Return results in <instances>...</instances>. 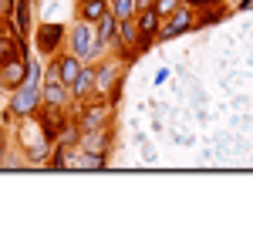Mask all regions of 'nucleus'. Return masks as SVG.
Returning a JSON list of instances; mask_svg holds the SVG:
<instances>
[{
	"mask_svg": "<svg viewBox=\"0 0 253 236\" xmlns=\"http://www.w3.org/2000/svg\"><path fill=\"white\" fill-rule=\"evenodd\" d=\"M149 3H152V0H138V7H149Z\"/></svg>",
	"mask_w": 253,
	"mask_h": 236,
	"instance_id": "nucleus-18",
	"label": "nucleus"
},
{
	"mask_svg": "<svg viewBox=\"0 0 253 236\" xmlns=\"http://www.w3.org/2000/svg\"><path fill=\"white\" fill-rule=\"evenodd\" d=\"M138 31H142V38H152V34L159 31V14H156V10H145V14H142Z\"/></svg>",
	"mask_w": 253,
	"mask_h": 236,
	"instance_id": "nucleus-10",
	"label": "nucleus"
},
{
	"mask_svg": "<svg viewBox=\"0 0 253 236\" xmlns=\"http://www.w3.org/2000/svg\"><path fill=\"white\" fill-rule=\"evenodd\" d=\"M95 75H91V71H88V68H84V71H78V78L71 81V84H68V88H71V91H75V95H84V91H91V84H95Z\"/></svg>",
	"mask_w": 253,
	"mask_h": 236,
	"instance_id": "nucleus-11",
	"label": "nucleus"
},
{
	"mask_svg": "<svg viewBox=\"0 0 253 236\" xmlns=\"http://www.w3.org/2000/svg\"><path fill=\"white\" fill-rule=\"evenodd\" d=\"M38 84L41 81H20L17 88H14V101H10V108H14V115H31L34 108H38Z\"/></svg>",
	"mask_w": 253,
	"mask_h": 236,
	"instance_id": "nucleus-1",
	"label": "nucleus"
},
{
	"mask_svg": "<svg viewBox=\"0 0 253 236\" xmlns=\"http://www.w3.org/2000/svg\"><path fill=\"white\" fill-rule=\"evenodd\" d=\"M20 138H24V145H27V149H31V152H34V156H47V142H44V138L38 135V132H34V128H24V132H20Z\"/></svg>",
	"mask_w": 253,
	"mask_h": 236,
	"instance_id": "nucleus-7",
	"label": "nucleus"
},
{
	"mask_svg": "<svg viewBox=\"0 0 253 236\" xmlns=\"http://www.w3.org/2000/svg\"><path fill=\"white\" fill-rule=\"evenodd\" d=\"M95 78H98V88H101V91H108V88H112V78H115V75H112V68H101Z\"/></svg>",
	"mask_w": 253,
	"mask_h": 236,
	"instance_id": "nucleus-15",
	"label": "nucleus"
},
{
	"mask_svg": "<svg viewBox=\"0 0 253 236\" xmlns=\"http://www.w3.org/2000/svg\"><path fill=\"white\" fill-rule=\"evenodd\" d=\"M24 78H27V61L10 58L7 64H0V84H3V88H10V91H14Z\"/></svg>",
	"mask_w": 253,
	"mask_h": 236,
	"instance_id": "nucleus-3",
	"label": "nucleus"
},
{
	"mask_svg": "<svg viewBox=\"0 0 253 236\" xmlns=\"http://www.w3.org/2000/svg\"><path fill=\"white\" fill-rule=\"evenodd\" d=\"M189 24H193V17H189V10H179V14H175V17L169 20L166 27H162V38H175V34H182V31H186Z\"/></svg>",
	"mask_w": 253,
	"mask_h": 236,
	"instance_id": "nucleus-6",
	"label": "nucleus"
},
{
	"mask_svg": "<svg viewBox=\"0 0 253 236\" xmlns=\"http://www.w3.org/2000/svg\"><path fill=\"white\" fill-rule=\"evenodd\" d=\"M78 71H81L78 58H61L58 61V75H61V81H64V84H71V81L78 78Z\"/></svg>",
	"mask_w": 253,
	"mask_h": 236,
	"instance_id": "nucleus-8",
	"label": "nucleus"
},
{
	"mask_svg": "<svg viewBox=\"0 0 253 236\" xmlns=\"http://www.w3.org/2000/svg\"><path fill=\"white\" fill-rule=\"evenodd\" d=\"M14 54H17V44H14L10 38H0V64H7Z\"/></svg>",
	"mask_w": 253,
	"mask_h": 236,
	"instance_id": "nucleus-13",
	"label": "nucleus"
},
{
	"mask_svg": "<svg viewBox=\"0 0 253 236\" xmlns=\"http://www.w3.org/2000/svg\"><path fill=\"white\" fill-rule=\"evenodd\" d=\"M115 31H118V24L112 17L105 20V24H101V31H98V44H108V40L115 38Z\"/></svg>",
	"mask_w": 253,
	"mask_h": 236,
	"instance_id": "nucleus-14",
	"label": "nucleus"
},
{
	"mask_svg": "<svg viewBox=\"0 0 253 236\" xmlns=\"http://www.w3.org/2000/svg\"><path fill=\"white\" fill-rule=\"evenodd\" d=\"M193 3H216V0H193Z\"/></svg>",
	"mask_w": 253,
	"mask_h": 236,
	"instance_id": "nucleus-19",
	"label": "nucleus"
},
{
	"mask_svg": "<svg viewBox=\"0 0 253 236\" xmlns=\"http://www.w3.org/2000/svg\"><path fill=\"white\" fill-rule=\"evenodd\" d=\"M61 38H64V31H61V24H44L38 31V47L44 54H51V51H58Z\"/></svg>",
	"mask_w": 253,
	"mask_h": 236,
	"instance_id": "nucleus-4",
	"label": "nucleus"
},
{
	"mask_svg": "<svg viewBox=\"0 0 253 236\" xmlns=\"http://www.w3.org/2000/svg\"><path fill=\"white\" fill-rule=\"evenodd\" d=\"M132 10H135V0H115V14H118V17H122V20L128 17Z\"/></svg>",
	"mask_w": 253,
	"mask_h": 236,
	"instance_id": "nucleus-16",
	"label": "nucleus"
},
{
	"mask_svg": "<svg viewBox=\"0 0 253 236\" xmlns=\"http://www.w3.org/2000/svg\"><path fill=\"white\" fill-rule=\"evenodd\" d=\"M71 44H75V58L95 54V51H91V27H88V24H78L75 34H71Z\"/></svg>",
	"mask_w": 253,
	"mask_h": 236,
	"instance_id": "nucleus-5",
	"label": "nucleus"
},
{
	"mask_svg": "<svg viewBox=\"0 0 253 236\" xmlns=\"http://www.w3.org/2000/svg\"><path fill=\"white\" fill-rule=\"evenodd\" d=\"M118 27H122V38H125V40H135V27H132V24H125V20H122Z\"/></svg>",
	"mask_w": 253,
	"mask_h": 236,
	"instance_id": "nucleus-17",
	"label": "nucleus"
},
{
	"mask_svg": "<svg viewBox=\"0 0 253 236\" xmlns=\"http://www.w3.org/2000/svg\"><path fill=\"white\" fill-rule=\"evenodd\" d=\"M105 17V0H84V20H101Z\"/></svg>",
	"mask_w": 253,
	"mask_h": 236,
	"instance_id": "nucleus-12",
	"label": "nucleus"
},
{
	"mask_svg": "<svg viewBox=\"0 0 253 236\" xmlns=\"http://www.w3.org/2000/svg\"><path fill=\"white\" fill-rule=\"evenodd\" d=\"M64 98H68V84L61 81L58 75V64L47 71V78H44V101L51 105V108H58V105H64Z\"/></svg>",
	"mask_w": 253,
	"mask_h": 236,
	"instance_id": "nucleus-2",
	"label": "nucleus"
},
{
	"mask_svg": "<svg viewBox=\"0 0 253 236\" xmlns=\"http://www.w3.org/2000/svg\"><path fill=\"white\" fill-rule=\"evenodd\" d=\"M71 165H78V169H105V156H101V152H84V156H78V162H71Z\"/></svg>",
	"mask_w": 253,
	"mask_h": 236,
	"instance_id": "nucleus-9",
	"label": "nucleus"
}]
</instances>
